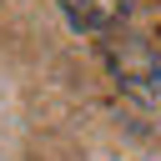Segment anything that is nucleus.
Wrapping results in <instances>:
<instances>
[{
    "mask_svg": "<svg viewBox=\"0 0 161 161\" xmlns=\"http://www.w3.org/2000/svg\"><path fill=\"white\" fill-rule=\"evenodd\" d=\"M60 10H65V20H70L75 30L96 35V30H106V25L126 10V0H60Z\"/></svg>",
    "mask_w": 161,
    "mask_h": 161,
    "instance_id": "f257e3e1",
    "label": "nucleus"
}]
</instances>
